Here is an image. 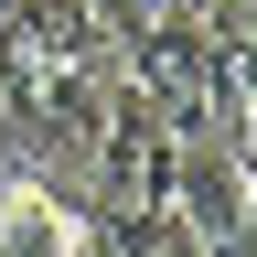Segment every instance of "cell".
<instances>
[{
    "mask_svg": "<svg viewBox=\"0 0 257 257\" xmlns=\"http://www.w3.org/2000/svg\"><path fill=\"white\" fill-rule=\"evenodd\" d=\"M96 225H107V214H96ZM107 257H204V246H193L172 214H118L107 225Z\"/></svg>",
    "mask_w": 257,
    "mask_h": 257,
    "instance_id": "3957f363",
    "label": "cell"
},
{
    "mask_svg": "<svg viewBox=\"0 0 257 257\" xmlns=\"http://www.w3.org/2000/svg\"><path fill=\"white\" fill-rule=\"evenodd\" d=\"M0 257H86V204L54 193L43 172L0 182Z\"/></svg>",
    "mask_w": 257,
    "mask_h": 257,
    "instance_id": "7a4b0ae2",
    "label": "cell"
},
{
    "mask_svg": "<svg viewBox=\"0 0 257 257\" xmlns=\"http://www.w3.org/2000/svg\"><path fill=\"white\" fill-rule=\"evenodd\" d=\"M161 214H172L182 225V236L193 246H236V236H257V214H246V161H225V150H172V204H161Z\"/></svg>",
    "mask_w": 257,
    "mask_h": 257,
    "instance_id": "6da1fadb",
    "label": "cell"
}]
</instances>
